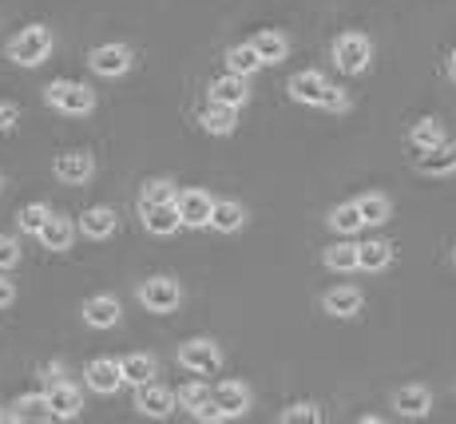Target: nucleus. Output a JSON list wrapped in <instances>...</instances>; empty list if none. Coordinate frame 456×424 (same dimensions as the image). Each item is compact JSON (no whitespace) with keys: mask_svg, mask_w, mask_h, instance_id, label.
<instances>
[{"mask_svg":"<svg viewBox=\"0 0 456 424\" xmlns=\"http://www.w3.org/2000/svg\"><path fill=\"white\" fill-rule=\"evenodd\" d=\"M48 56H52V32L44 24H28L20 37H12V44H8V60L20 68H37Z\"/></svg>","mask_w":456,"mask_h":424,"instance_id":"f257e3e1","label":"nucleus"},{"mask_svg":"<svg viewBox=\"0 0 456 424\" xmlns=\"http://www.w3.org/2000/svg\"><path fill=\"white\" fill-rule=\"evenodd\" d=\"M44 100L52 103L64 116H87L95 108V92L87 84H76V79H56V84L44 87Z\"/></svg>","mask_w":456,"mask_h":424,"instance_id":"f03ea898","label":"nucleus"},{"mask_svg":"<svg viewBox=\"0 0 456 424\" xmlns=\"http://www.w3.org/2000/svg\"><path fill=\"white\" fill-rule=\"evenodd\" d=\"M333 60H338V68L349 76L365 72L373 60V40L362 37V32H346V37H338V44H333Z\"/></svg>","mask_w":456,"mask_h":424,"instance_id":"7ed1b4c3","label":"nucleus"},{"mask_svg":"<svg viewBox=\"0 0 456 424\" xmlns=\"http://www.w3.org/2000/svg\"><path fill=\"white\" fill-rule=\"evenodd\" d=\"M179 365L191 369V373H199V377H215L218 369H223V349L207 338H195L179 349Z\"/></svg>","mask_w":456,"mask_h":424,"instance_id":"20e7f679","label":"nucleus"},{"mask_svg":"<svg viewBox=\"0 0 456 424\" xmlns=\"http://www.w3.org/2000/svg\"><path fill=\"white\" fill-rule=\"evenodd\" d=\"M139 302L151 309V314H171L183 302V286L175 278H147L139 286Z\"/></svg>","mask_w":456,"mask_h":424,"instance_id":"39448f33","label":"nucleus"},{"mask_svg":"<svg viewBox=\"0 0 456 424\" xmlns=\"http://www.w3.org/2000/svg\"><path fill=\"white\" fill-rule=\"evenodd\" d=\"M210 207H215V199H210L207 191L191 187V191H179L175 194V210H179V223L183 226H210Z\"/></svg>","mask_w":456,"mask_h":424,"instance_id":"423d86ee","label":"nucleus"},{"mask_svg":"<svg viewBox=\"0 0 456 424\" xmlns=\"http://www.w3.org/2000/svg\"><path fill=\"white\" fill-rule=\"evenodd\" d=\"M87 64H92L95 76L116 79V76H124L131 68V48H127V44H100V48L87 56Z\"/></svg>","mask_w":456,"mask_h":424,"instance_id":"0eeeda50","label":"nucleus"},{"mask_svg":"<svg viewBox=\"0 0 456 424\" xmlns=\"http://www.w3.org/2000/svg\"><path fill=\"white\" fill-rule=\"evenodd\" d=\"M52 171H56V179L68 183V187H84V183L95 175V159L87 151H64V155H56Z\"/></svg>","mask_w":456,"mask_h":424,"instance_id":"6e6552de","label":"nucleus"},{"mask_svg":"<svg viewBox=\"0 0 456 424\" xmlns=\"http://www.w3.org/2000/svg\"><path fill=\"white\" fill-rule=\"evenodd\" d=\"M210 401L218 404V412H223V417H247L250 404H254V393L242 381H223L215 393H210Z\"/></svg>","mask_w":456,"mask_h":424,"instance_id":"1a4fd4ad","label":"nucleus"},{"mask_svg":"<svg viewBox=\"0 0 456 424\" xmlns=\"http://www.w3.org/2000/svg\"><path fill=\"white\" fill-rule=\"evenodd\" d=\"M48 409H52V420H72V417H80V409H84V393L76 385H68V381H56V385H48Z\"/></svg>","mask_w":456,"mask_h":424,"instance_id":"9d476101","label":"nucleus"},{"mask_svg":"<svg viewBox=\"0 0 456 424\" xmlns=\"http://www.w3.org/2000/svg\"><path fill=\"white\" fill-rule=\"evenodd\" d=\"M135 409L143 412V417H171L175 393L155 381H143V385H135Z\"/></svg>","mask_w":456,"mask_h":424,"instance_id":"9b49d317","label":"nucleus"},{"mask_svg":"<svg viewBox=\"0 0 456 424\" xmlns=\"http://www.w3.org/2000/svg\"><path fill=\"white\" fill-rule=\"evenodd\" d=\"M417 171L420 175H433V179H444V175H456V143H436V147H425L417 155Z\"/></svg>","mask_w":456,"mask_h":424,"instance_id":"f8f14e48","label":"nucleus"},{"mask_svg":"<svg viewBox=\"0 0 456 424\" xmlns=\"http://www.w3.org/2000/svg\"><path fill=\"white\" fill-rule=\"evenodd\" d=\"M210 100H215V103H226V108H242V103L250 100V84H247V76L226 72V76L210 79Z\"/></svg>","mask_w":456,"mask_h":424,"instance_id":"ddd939ff","label":"nucleus"},{"mask_svg":"<svg viewBox=\"0 0 456 424\" xmlns=\"http://www.w3.org/2000/svg\"><path fill=\"white\" fill-rule=\"evenodd\" d=\"M84 377H87V388H92V393H103V396H111L119 385H124V373H119V361H111V357L92 361Z\"/></svg>","mask_w":456,"mask_h":424,"instance_id":"4468645a","label":"nucleus"},{"mask_svg":"<svg viewBox=\"0 0 456 424\" xmlns=\"http://www.w3.org/2000/svg\"><path fill=\"white\" fill-rule=\"evenodd\" d=\"M210 226H215L218 234H234L247 226V207L234 199H215V207H210Z\"/></svg>","mask_w":456,"mask_h":424,"instance_id":"2eb2a0df","label":"nucleus"},{"mask_svg":"<svg viewBox=\"0 0 456 424\" xmlns=\"http://www.w3.org/2000/svg\"><path fill=\"white\" fill-rule=\"evenodd\" d=\"M37 238L44 242V250H68L76 238V226H72V218H64V215H48L44 226L37 231Z\"/></svg>","mask_w":456,"mask_h":424,"instance_id":"dca6fc26","label":"nucleus"},{"mask_svg":"<svg viewBox=\"0 0 456 424\" xmlns=\"http://www.w3.org/2000/svg\"><path fill=\"white\" fill-rule=\"evenodd\" d=\"M393 409H397L401 417H425V412L433 409V393H428L425 385H405L393 393Z\"/></svg>","mask_w":456,"mask_h":424,"instance_id":"f3484780","label":"nucleus"},{"mask_svg":"<svg viewBox=\"0 0 456 424\" xmlns=\"http://www.w3.org/2000/svg\"><path fill=\"white\" fill-rule=\"evenodd\" d=\"M119 302L116 298H108V294H100V298H87L84 302V322L92 325V330H111V325L119 322Z\"/></svg>","mask_w":456,"mask_h":424,"instance_id":"a211bd4d","label":"nucleus"},{"mask_svg":"<svg viewBox=\"0 0 456 424\" xmlns=\"http://www.w3.org/2000/svg\"><path fill=\"white\" fill-rule=\"evenodd\" d=\"M362 302H365L362 289H354V286H338L322 298V306H326L330 317H357L362 314Z\"/></svg>","mask_w":456,"mask_h":424,"instance_id":"6ab92c4d","label":"nucleus"},{"mask_svg":"<svg viewBox=\"0 0 456 424\" xmlns=\"http://www.w3.org/2000/svg\"><path fill=\"white\" fill-rule=\"evenodd\" d=\"M326 84L330 79L322 76V72H297V76H290V100H297V103H314L318 108V100H322V92H326Z\"/></svg>","mask_w":456,"mask_h":424,"instance_id":"aec40b11","label":"nucleus"},{"mask_svg":"<svg viewBox=\"0 0 456 424\" xmlns=\"http://www.w3.org/2000/svg\"><path fill=\"white\" fill-rule=\"evenodd\" d=\"M119 373H124V385L155 381V373H159V361H155L151 353H131V357L119 361Z\"/></svg>","mask_w":456,"mask_h":424,"instance_id":"412c9836","label":"nucleus"},{"mask_svg":"<svg viewBox=\"0 0 456 424\" xmlns=\"http://www.w3.org/2000/svg\"><path fill=\"white\" fill-rule=\"evenodd\" d=\"M143 215V226L151 234H159V238H167V234H175L179 231V210H175V202H163V207H147V210H139Z\"/></svg>","mask_w":456,"mask_h":424,"instance_id":"4be33fe9","label":"nucleus"},{"mask_svg":"<svg viewBox=\"0 0 456 424\" xmlns=\"http://www.w3.org/2000/svg\"><path fill=\"white\" fill-rule=\"evenodd\" d=\"M116 226H119V218L111 207H92V210H84V218H80V231L87 238H111Z\"/></svg>","mask_w":456,"mask_h":424,"instance_id":"5701e85b","label":"nucleus"},{"mask_svg":"<svg viewBox=\"0 0 456 424\" xmlns=\"http://www.w3.org/2000/svg\"><path fill=\"white\" fill-rule=\"evenodd\" d=\"M234 123H239V108H226V103H207L203 111V131L207 135H231Z\"/></svg>","mask_w":456,"mask_h":424,"instance_id":"b1692460","label":"nucleus"},{"mask_svg":"<svg viewBox=\"0 0 456 424\" xmlns=\"http://www.w3.org/2000/svg\"><path fill=\"white\" fill-rule=\"evenodd\" d=\"M250 48L258 52L262 64H278V60L290 56V40H286L282 32H258V37L250 40Z\"/></svg>","mask_w":456,"mask_h":424,"instance_id":"393cba45","label":"nucleus"},{"mask_svg":"<svg viewBox=\"0 0 456 424\" xmlns=\"http://www.w3.org/2000/svg\"><path fill=\"white\" fill-rule=\"evenodd\" d=\"M389 262H393V246L389 242H362L357 246V270L381 273V270H389Z\"/></svg>","mask_w":456,"mask_h":424,"instance_id":"a878e982","label":"nucleus"},{"mask_svg":"<svg viewBox=\"0 0 456 424\" xmlns=\"http://www.w3.org/2000/svg\"><path fill=\"white\" fill-rule=\"evenodd\" d=\"M357 215H362L365 226H381V223H389L393 207L385 194H362V199H357Z\"/></svg>","mask_w":456,"mask_h":424,"instance_id":"bb28decb","label":"nucleus"},{"mask_svg":"<svg viewBox=\"0 0 456 424\" xmlns=\"http://www.w3.org/2000/svg\"><path fill=\"white\" fill-rule=\"evenodd\" d=\"M12 420H52V409H48V396L40 393H28L20 396V401L12 404V412H8Z\"/></svg>","mask_w":456,"mask_h":424,"instance_id":"cd10ccee","label":"nucleus"},{"mask_svg":"<svg viewBox=\"0 0 456 424\" xmlns=\"http://www.w3.org/2000/svg\"><path fill=\"white\" fill-rule=\"evenodd\" d=\"M262 68V60H258V52L250 48V44H234L231 52H226V72H234V76H254Z\"/></svg>","mask_w":456,"mask_h":424,"instance_id":"c85d7f7f","label":"nucleus"},{"mask_svg":"<svg viewBox=\"0 0 456 424\" xmlns=\"http://www.w3.org/2000/svg\"><path fill=\"white\" fill-rule=\"evenodd\" d=\"M330 231H338V234H357L362 231V215H357V202H341V207H333L330 210Z\"/></svg>","mask_w":456,"mask_h":424,"instance_id":"c756f323","label":"nucleus"},{"mask_svg":"<svg viewBox=\"0 0 456 424\" xmlns=\"http://www.w3.org/2000/svg\"><path fill=\"white\" fill-rule=\"evenodd\" d=\"M322 262H326L333 273L357 270V242H338V246H330V250L322 254Z\"/></svg>","mask_w":456,"mask_h":424,"instance_id":"7c9ffc66","label":"nucleus"},{"mask_svg":"<svg viewBox=\"0 0 456 424\" xmlns=\"http://www.w3.org/2000/svg\"><path fill=\"white\" fill-rule=\"evenodd\" d=\"M175 194H179V187H175L171 179H151V183L143 187V194H139V210L163 207V202H175Z\"/></svg>","mask_w":456,"mask_h":424,"instance_id":"2f4dec72","label":"nucleus"},{"mask_svg":"<svg viewBox=\"0 0 456 424\" xmlns=\"http://www.w3.org/2000/svg\"><path fill=\"white\" fill-rule=\"evenodd\" d=\"M409 143H413L417 151L444 143V127H441L436 119H420V123H413V131H409Z\"/></svg>","mask_w":456,"mask_h":424,"instance_id":"473e14b6","label":"nucleus"},{"mask_svg":"<svg viewBox=\"0 0 456 424\" xmlns=\"http://www.w3.org/2000/svg\"><path fill=\"white\" fill-rule=\"evenodd\" d=\"M207 401H210V385H203V381H191L187 388H179V396H175V404L187 412H195L199 404H207Z\"/></svg>","mask_w":456,"mask_h":424,"instance_id":"72a5a7b5","label":"nucleus"},{"mask_svg":"<svg viewBox=\"0 0 456 424\" xmlns=\"http://www.w3.org/2000/svg\"><path fill=\"white\" fill-rule=\"evenodd\" d=\"M48 215H52V210L44 207V202H32V207H24L20 215H16V223H20V231H24V234H37Z\"/></svg>","mask_w":456,"mask_h":424,"instance_id":"f704fd0d","label":"nucleus"},{"mask_svg":"<svg viewBox=\"0 0 456 424\" xmlns=\"http://www.w3.org/2000/svg\"><path fill=\"white\" fill-rule=\"evenodd\" d=\"M318 108H326V111H333V116H341V111H346V108H349V95H346V87H333V84H326V92H322Z\"/></svg>","mask_w":456,"mask_h":424,"instance_id":"c9c22d12","label":"nucleus"},{"mask_svg":"<svg viewBox=\"0 0 456 424\" xmlns=\"http://www.w3.org/2000/svg\"><path fill=\"white\" fill-rule=\"evenodd\" d=\"M314 424V420H322V412L314 409V404H290V409L282 412V424Z\"/></svg>","mask_w":456,"mask_h":424,"instance_id":"e433bc0d","label":"nucleus"},{"mask_svg":"<svg viewBox=\"0 0 456 424\" xmlns=\"http://www.w3.org/2000/svg\"><path fill=\"white\" fill-rule=\"evenodd\" d=\"M16 262H20V246H16L8 234H0V270H12Z\"/></svg>","mask_w":456,"mask_h":424,"instance_id":"4c0bfd02","label":"nucleus"},{"mask_svg":"<svg viewBox=\"0 0 456 424\" xmlns=\"http://www.w3.org/2000/svg\"><path fill=\"white\" fill-rule=\"evenodd\" d=\"M20 123V108L16 103H0V131H12Z\"/></svg>","mask_w":456,"mask_h":424,"instance_id":"58836bf2","label":"nucleus"},{"mask_svg":"<svg viewBox=\"0 0 456 424\" xmlns=\"http://www.w3.org/2000/svg\"><path fill=\"white\" fill-rule=\"evenodd\" d=\"M191 417H195V420H203V424H215V420H226V417H223V412H218V404H215V401H207V404H199V409H195V412H191Z\"/></svg>","mask_w":456,"mask_h":424,"instance_id":"ea45409f","label":"nucleus"},{"mask_svg":"<svg viewBox=\"0 0 456 424\" xmlns=\"http://www.w3.org/2000/svg\"><path fill=\"white\" fill-rule=\"evenodd\" d=\"M12 298H16V286H12L8 278H0V309L12 306Z\"/></svg>","mask_w":456,"mask_h":424,"instance_id":"a19ab883","label":"nucleus"},{"mask_svg":"<svg viewBox=\"0 0 456 424\" xmlns=\"http://www.w3.org/2000/svg\"><path fill=\"white\" fill-rule=\"evenodd\" d=\"M60 373H64V365H48V369H44V381H48V385L64 381V377H60Z\"/></svg>","mask_w":456,"mask_h":424,"instance_id":"79ce46f5","label":"nucleus"},{"mask_svg":"<svg viewBox=\"0 0 456 424\" xmlns=\"http://www.w3.org/2000/svg\"><path fill=\"white\" fill-rule=\"evenodd\" d=\"M452 79H456V48H452Z\"/></svg>","mask_w":456,"mask_h":424,"instance_id":"37998d69","label":"nucleus"},{"mask_svg":"<svg viewBox=\"0 0 456 424\" xmlns=\"http://www.w3.org/2000/svg\"><path fill=\"white\" fill-rule=\"evenodd\" d=\"M0 420H12V417H8V412H4V409H0Z\"/></svg>","mask_w":456,"mask_h":424,"instance_id":"c03bdc74","label":"nucleus"},{"mask_svg":"<svg viewBox=\"0 0 456 424\" xmlns=\"http://www.w3.org/2000/svg\"><path fill=\"white\" fill-rule=\"evenodd\" d=\"M0 191H4V175H0Z\"/></svg>","mask_w":456,"mask_h":424,"instance_id":"a18cd8bd","label":"nucleus"},{"mask_svg":"<svg viewBox=\"0 0 456 424\" xmlns=\"http://www.w3.org/2000/svg\"><path fill=\"white\" fill-rule=\"evenodd\" d=\"M452 262H456V250H452Z\"/></svg>","mask_w":456,"mask_h":424,"instance_id":"49530a36","label":"nucleus"}]
</instances>
